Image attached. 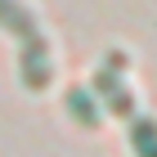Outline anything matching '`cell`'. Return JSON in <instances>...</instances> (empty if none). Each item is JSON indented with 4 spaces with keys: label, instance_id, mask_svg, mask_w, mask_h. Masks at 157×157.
Instances as JSON below:
<instances>
[{
    "label": "cell",
    "instance_id": "cell-1",
    "mask_svg": "<svg viewBox=\"0 0 157 157\" xmlns=\"http://www.w3.org/2000/svg\"><path fill=\"white\" fill-rule=\"evenodd\" d=\"M18 72H23L27 90H45L49 85V40L45 36L18 40Z\"/></svg>",
    "mask_w": 157,
    "mask_h": 157
},
{
    "label": "cell",
    "instance_id": "cell-2",
    "mask_svg": "<svg viewBox=\"0 0 157 157\" xmlns=\"http://www.w3.org/2000/svg\"><path fill=\"white\" fill-rule=\"evenodd\" d=\"M0 32H9L13 40H32V36H40L36 13L27 9L23 0H0Z\"/></svg>",
    "mask_w": 157,
    "mask_h": 157
},
{
    "label": "cell",
    "instance_id": "cell-3",
    "mask_svg": "<svg viewBox=\"0 0 157 157\" xmlns=\"http://www.w3.org/2000/svg\"><path fill=\"white\" fill-rule=\"evenodd\" d=\"M94 85H99V94L108 99V108L117 112V117H135V99H130V90L121 85L117 72H108V67H103V72H94Z\"/></svg>",
    "mask_w": 157,
    "mask_h": 157
},
{
    "label": "cell",
    "instance_id": "cell-4",
    "mask_svg": "<svg viewBox=\"0 0 157 157\" xmlns=\"http://www.w3.org/2000/svg\"><path fill=\"white\" fill-rule=\"evenodd\" d=\"M130 144H135V157H157V121L153 117L130 121Z\"/></svg>",
    "mask_w": 157,
    "mask_h": 157
},
{
    "label": "cell",
    "instance_id": "cell-5",
    "mask_svg": "<svg viewBox=\"0 0 157 157\" xmlns=\"http://www.w3.org/2000/svg\"><path fill=\"white\" fill-rule=\"evenodd\" d=\"M67 112H72V121H81V126H99V108H94V99H90V90H81V85L67 90Z\"/></svg>",
    "mask_w": 157,
    "mask_h": 157
}]
</instances>
